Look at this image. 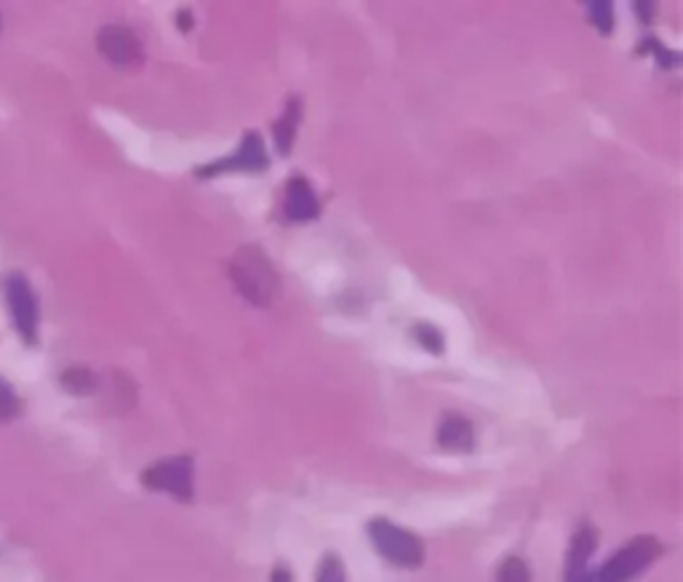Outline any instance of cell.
Instances as JSON below:
<instances>
[{
	"instance_id": "obj_13",
	"label": "cell",
	"mask_w": 683,
	"mask_h": 582,
	"mask_svg": "<svg viewBox=\"0 0 683 582\" xmlns=\"http://www.w3.org/2000/svg\"><path fill=\"white\" fill-rule=\"evenodd\" d=\"M587 19L593 22V27H598V33L609 35L614 27V6L609 0H593L587 3Z\"/></svg>"
},
{
	"instance_id": "obj_17",
	"label": "cell",
	"mask_w": 683,
	"mask_h": 582,
	"mask_svg": "<svg viewBox=\"0 0 683 582\" xmlns=\"http://www.w3.org/2000/svg\"><path fill=\"white\" fill-rule=\"evenodd\" d=\"M414 337H417L425 348H430L433 353H441L443 350V337H441V332L435 329V326H430V324H417L414 326Z\"/></svg>"
},
{
	"instance_id": "obj_19",
	"label": "cell",
	"mask_w": 683,
	"mask_h": 582,
	"mask_svg": "<svg viewBox=\"0 0 683 582\" xmlns=\"http://www.w3.org/2000/svg\"><path fill=\"white\" fill-rule=\"evenodd\" d=\"M179 19H182V27L187 30V27H190V22H187V19H190V14H187V11H182V14H179Z\"/></svg>"
},
{
	"instance_id": "obj_10",
	"label": "cell",
	"mask_w": 683,
	"mask_h": 582,
	"mask_svg": "<svg viewBox=\"0 0 683 582\" xmlns=\"http://www.w3.org/2000/svg\"><path fill=\"white\" fill-rule=\"evenodd\" d=\"M438 444L451 452L473 449V425L462 414H446L438 425Z\"/></svg>"
},
{
	"instance_id": "obj_3",
	"label": "cell",
	"mask_w": 683,
	"mask_h": 582,
	"mask_svg": "<svg viewBox=\"0 0 683 582\" xmlns=\"http://www.w3.org/2000/svg\"><path fill=\"white\" fill-rule=\"evenodd\" d=\"M369 537L379 556H385L390 564L403 566V569H417L425 558V548L417 534L406 532L387 518H374L369 521Z\"/></svg>"
},
{
	"instance_id": "obj_8",
	"label": "cell",
	"mask_w": 683,
	"mask_h": 582,
	"mask_svg": "<svg viewBox=\"0 0 683 582\" xmlns=\"http://www.w3.org/2000/svg\"><path fill=\"white\" fill-rule=\"evenodd\" d=\"M318 214H321V201L315 195V187L307 177L294 174L283 187V217L289 222H307Z\"/></svg>"
},
{
	"instance_id": "obj_14",
	"label": "cell",
	"mask_w": 683,
	"mask_h": 582,
	"mask_svg": "<svg viewBox=\"0 0 683 582\" xmlns=\"http://www.w3.org/2000/svg\"><path fill=\"white\" fill-rule=\"evenodd\" d=\"M22 414V398L17 396V390L11 388L9 382L0 377V422L17 420Z\"/></svg>"
},
{
	"instance_id": "obj_16",
	"label": "cell",
	"mask_w": 683,
	"mask_h": 582,
	"mask_svg": "<svg viewBox=\"0 0 683 582\" xmlns=\"http://www.w3.org/2000/svg\"><path fill=\"white\" fill-rule=\"evenodd\" d=\"M315 582H347L345 564H342L334 553H329V556L321 561V566H318V580Z\"/></svg>"
},
{
	"instance_id": "obj_1",
	"label": "cell",
	"mask_w": 683,
	"mask_h": 582,
	"mask_svg": "<svg viewBox=\"0 0 683 582\" xmlns=\"http://www.w3.org/2000/svg\"><path fill=\"white\" fill-rule=\"evenodd\" d=\"M230 281L243 300L257 308H267L278 291V273L270 265L262 246H241L230 259Z\"/></svg>"
},
{
	"instance_id": "obj_4",
	"label": "cell",
	"mask_w": 683,
	"mask_h": 582,
	"mask_svg": "<svg viewBox=\"0 0 683 582\" xmlns=\"http://www.w3.org/2000/svg\"><path fill=\"white\" fill-rule=\"evenodd\" d=\"M195 462L187 454H177V457H166V460L155 462L142 473V484L153 492H163L177 497L182 502H190L195 494L193 486Z\"/></svg>"
},
{
	"instance_id": "obj_5",
	"label": "cell",
	"mask_w": 683,
	"mask_h": 582,
	"mask_svg": "<svg viewBox=\"0 0 683 582\" xmlns=\"http://www.w3.org/2000/svg\"><path fill=\"white\" fill-rule=\"evenodd\" d=\"M6 300H9L11 318L17 332L22 334V340L27 345L38 342V326H41V305H38V294L30 286L22 273H11L6 278Z\"/></svg>"
},
{
	"instance_id": "obj_7",
	"label": "cell",
	"mask_w": 683,
	"mask_h": 582,
	"mask_svg": "<svg viewBox=\"0 0 683 582\" xmlns=\"http://www.w3.org/2000/svg\"><path fill=\"white\" fill-rule=\"evenodd\" d=\"M97 46L102 57L115 67H139L145 62V51L137 33L126 25H105L97 35Z\"/></svg>"
},
{
	"instance_id": "obj_2",
	"label": "cell",
	"mask_w": 683,
	"mask_h": 582,
	"mask_svg": "<svg viewBox=\"0 0 683 582\" xmlns=\"http://www.w3.org/2000/svg\"><path fill=\"white\" fill-rule=\"evenodd\" d=\"M662 550H665L662 542L654 540V537H635V540L627 542L625 548L611 553L609 561L593 574V582H630L643 569H649Z\"/></svg>"
},
{
	"instance_id": "obj_18",
	"label": "cell",
	"mask_w": 683,
	"mask_h": 582,
	"mask_svg": "<svg viewBox=\"0 0 683 582\" xmlns=\"http://www.w3.org/2000/svg\"><path fill=\"white\" fill-rule=\"evenodd\" d=\"M273 582H291V574L286 566H278V569H273Z\"/></svg>"
},
{
	"instance_id": "obj_15",
	"label": "cell",
	"mask_w": 683,
	"mask_h": 582,
	"mask_svg": "<svg viewBox=\"0 0 683 582\" xmlns=\"http://www.w3.org/2000/svg\"><path fill=\"white\" fill-rule=\"evenodd\" d=\"M497 582H531V572L526 561L518 556H510L502 561L497 569Z\"/></svg>"
},
{
	"instance_id": "obj_6",
	"label": "cell",
	"mask_w": 683,
	"mask_h": 582,
	"mask_svg": "<svg viewBox=\"0 0 683 582\" xmlns=\"http://www.w3.org/2000/svg\"><path fill=\"white\" fill-rule=\"evenodd\" d=\"M270 166V158H267L265 139L259 137L257 131H246L241 139L238 150L225 158H219L214 163H206L201 169L195 171L198 177H217V174H227V171H249V174H259Z\"/></svg>"
},
{
	"instance_id": "obj_9",
	"label": "cell",
	"mask_w": 683,
	"mask_h": 582,
	"mask_svg": "<svg viewBox=\"0 0 683 582\" xmlns=\"http://www.w3.org/2000/svg\"><path fill=\"white\" fill-rule=\"evenodd\" d=\"M598 534L590 524H582L571 537L569 556H566V580L563 582H593L590 558H593Z\"/></svg>"
},
{
	"instance_id": "obj_12",
	"label": "cell",
	"mask_w": 683,
	"mask_h": 582,
	"mask_svg": "<svg viewBox=\"0 0 683 582\" xmlns=\"http://www.w3.org/2000/svg\"><path fill=\"white\" fill-rule=\"evenodd\" d=\"M62 388L75 396H86V393L99 390V377L86 366H70L62 372Z\"/></svg>"
},
{
	"instance_id": "obj_11",
	"label": "cell",
	"mask_w": 683,
	"mask_h": 582,
	"mask_svg": "<svg viewBox=\"0 0 683 582\" xmlns=\"http://www.w3.org/2000/svg\"><path fill=\"white\" fill-rule=\"evenodd\" d=\"M299 121H302V97H289L283 113L278 115V121L273 123L275 145L281 150V155L291 153V145H294V137H297Z\"/></svg>"
}]
</instances>
